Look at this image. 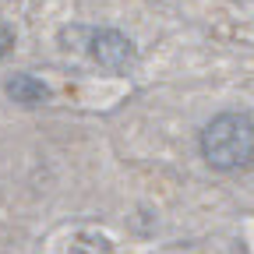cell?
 Listing matches in <instances>:
<instances>
[{"instance_id": "cell-2", "label": "cell", "mask_w": 254, "mask_h": 254, "mask_svg": "<svg viewBox=\"0 0 254 254\" xmlns=\"http://www.w3.org/2000/svg\"><path fill=\"white\" fill-rule=\"evenodd\" d=\"M92 57L103 64V67H113V71H120V67H127V64L134 60V43L124 36V32H117V28H103V32H95L92 36Z\"/></svg>"}, {"instance_id": "cell-1", "label": "cell", "mask_w": 254, "mask_h": 254, "mask_svg": "<svg viewBox=\"0 0 254 254\" xmlns=\"http://www.w3.org/2000/svg\"><path fill=\"white\" fill-rule=\"evenodd\" d=\"M201 155L212 170H240L254 159V120L247 113H219L201 131Z\"/></svg>"}, {"instance_id": "cell-3", "label": "cell", "mask_w": 254, "mask_h": 254, "mask_svg": "<svg viewBox=\"0 0 254 254\" xmlns=\"http://www.w3.org/2000/svg\"><path fill=\"white\" fill-rule=\"evenodd\" d=\"M7 95L14 103H21V106H39V103L50 99V88L39 78H32V74H14L7 81Z\"/></svg>"}, {"instance_id": "cell-4", "label": "cell", "mask_w": 254, "mask_h": 254, "mask_svg": "<svg viewBox=\"0 0 254 254\" xmlns=\"http://www.w3.org/2000/svg\"><path fill=\"white\" fill-rule=\"evenodd\" d=\"M11 46H14V32H11V25L0 21V60L11 53Z\"/></svg>"}]
</instances>
